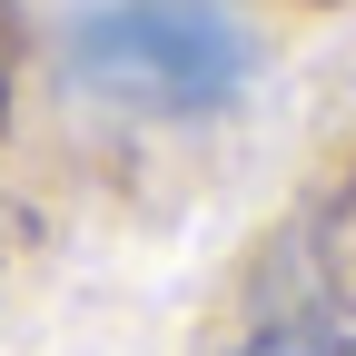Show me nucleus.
Here are the masks:
<instances>
[{
  "label": "nucleus",
  "instance_id": "nucleus-1",
  "mask_svg": "<svg viewBox=\"0 0 356 356\" xmlns=\"http://www.w3.org/2000/svg\"><path fill=\"white\" fill-rule=\"evenodd\" d=\"M248 20L228 0H99L70 30V70L109 99H139L168 119L228 109L248 89Z\"/></svg>",
  "mask_w": 356,
  "mask_h": 356
}]
</instances>
